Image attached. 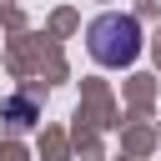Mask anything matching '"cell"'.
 Returning <instances> with one entry per match:
<instances>
[{
  "label": "cell",
  "instance_id": "cell-1",
  "mask_svg": "<svg viewBox=\"0 0 161 161\" xmlns=\"http://www.w3.org/2000/svg\"><path fill=\"white\" fill-rule=\"evenodd\" d=\"M86 50L96 65L106 70H126L136 55H141V20L136 15H121V10H106L86 25Z\"/></svg>",
  "mask_w": 161,
  "mask_h": 161
}]
</instances>
